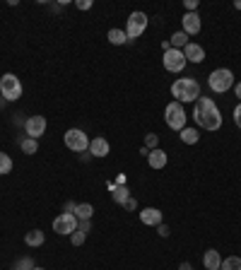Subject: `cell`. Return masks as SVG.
I'll return each instance as SVG.
<instances>
[{
  "mask_svg": "<svg viewBox=\"0 0 241 270\" xmlns=\"http://www.w3.org/2000/svg\"><path fill=\"white\" fill-rule=\"evenodd\" d=\"M193 119L205 130H219L222 128V111L217 109V104L208 97H200L193 106Z\"/></svg>",
  "mask_w": 241,
  "mask_h": 270,
  "instance_id": "1",
  "label": "cell"
},
{
  "mask_svg": "<svg viewBox=\"0 0 241 270\" xmlns=\"http://www.w3.org/2000/svg\"><path fill=\"white\" fill-rule=\"evenodd\" d=\"M171 94L176 97L178 104L198 102L200 99V85H198V80H193V78H178L171 85Z\"/></svg>",
  "mask_w": 241,
  "mask_h": 270,
  "instance_id": "2",
  "label": "cell"
},
{
  "mask_svg": "<svg viewBox=\"0 0 241 270\" xmlns=\"http://www.w3.org/2000/svg\"><path fill=\"white\" fill-rule=\"evenodd\" d=\"M208 85L212 92L225 94V92H229L234 87V72L229 68H217V70H212L208 75Z\"/></svg>",
  "mask_w": 241,
  "mask_h": 270,
  "instance_id": "3",
  "label": "cell"
},
{
  "mask_svg": "<svg viewBox=\"0 0 241 270\" xmlns=\"http://www.w3.org/2000/svg\"><path fill=\"white\" fill-rule=\"evenodd\" d=\"M0 97H5V102H17L22 97V82L15 72H5L0 78Z\"/></svg>",
  "mask_w": 241,
  "mask_h": 270,
  "instance_id": "4",
  "label": "cell"
},
{
  "mask_svg": "<svg viewBox=\"0 0 241 270\" xmlns=\"http://www.w3.org/2000/svg\"><path fill=\"white\" fill-rule=\"evenodd\" d=\"M63 140H65V147L72 152H87L89 150V138L85 130H80V128H70V130H65L63 135Z\"/></svg>",
  "mask_w": 241,
  "mask_h": 270,
  "instance_id": "5",
  "label": "cell"
},
{
  "mask_svg": "<svg viewBox=\"0 0 241 270\" xmlns=\"http://www.w3.org/2000/svg\"><path fill=\"white\" fill-rule=\"evenodd\" d=\"M164 121H167V126L171 128V130H184L186 128V111L184 106L178 102H171L164 109Z\"/></svg>",
  "mask_w": 241,
  "mask_h": 270,
  "instance_id": "6",
  "label": "cell"
},
{
  "mask_svg": "<svg viewBox=\"0 0 241 270\" xmlns=\"http://www.w3.org/2000/svg\"><path fill=\"white\" fill-rule=\"evenodd\" d=\"M145 29H147V15L140 12V10L130 12L128 24H126V36H128V41L130 39H140V36L145 34Z\"/></svg>",
  "mask_w": 241,
  "mask_h": 270,
  "instance_id": "7",
  "label": "cell"
},
{
  "mask_svg": "<svg viewBox=\"0 0 241 270\" xmlns=\"http://www.w3.org/2000/svg\"><path fill=\"white\" fill-rule=\"evenodd\" d=\"M162 63H164V70L169 72H181L186 68V56L184 51H178V48H169V51H164V58H162Z\"/></svg>",
  "mask_w": 241,
  "mask_h": 270,
  "instance_id": "8",
  "label": "cell"
},
{
  "mask_svg": "<svg viewBox=\"0 0 241 270\" xmlns=\"http://www.w3.org/2000/svg\"><path fill=\"white\" fill-rule=\"evenodd\" d=\"M75 229H77V217L72 213H61L53 220V232L61 234V237H70Z\"/></svg>",
  "mask_w": 241,
  "mask_h": 270,
  "instance_id": "9",
  "label": "cell"
},
{
  "mask_svg": "<svg viewBox=\"0 0 241 270\" xmlns=\"http://www.w3.org/2000/svg\"><path fill=\"white\" fill-rule=\"evenodd\" d=\"M24 133L29 138H34V140H39L41 135L46 133V119L44 116H29L24 121Z\"/></svg>",
  "mask_w": 241,
  "mask_h": 270,
  "instance_id": "10",
  "label": "cell"
},
{
  "mask_svg": "<svg viewBox=\"0 0 241 270\" xmlns=\"http://www.w3.org/2000/svg\"><path fill=\"white\" fill-rule=\"evenodd\" d=\"M181 24H184V34H188V36H191V34H198L203 27L198 12H186V15L181 17Z\"/></svg>",
  "mask_w": 241,
  "mask_h": 270,
  "instance_id": "11",
  "label": "cell"
},
{
  "mask_svg": "<svg viewBox=\"0 0 241 270\" xmlns=\"http://www.w3.org/2000/svg\"><path fill=\"white\" fill-rule=\"evenodd\" d=\"M87 152L92 155V157H106V155L111 152V145H109V140H104V138L99 135V138H92V140H89Z\"/></svg>",
  "mask_w": 241,
  "mask_h": 270,
  "instance_id": "12",
  "label": "cell"
},
{
  "mask_svg": "<svg viewBox=\"0 0 241 270\" xmlns=\"http://www.w3.org/2000/svg\"><path fill=\"white\" fill-rule=\"evenodd\" d=\"M184 56L188 63H203L205 61V51H203V46H198V44H193V41H188V46L184 48Z\"/></svg>",
  "mask_w": 241,
  "mask_h": 270,
  "instance_id": "13",
  "label": "cell"
},
{
  "mask_svg": "<svg viewBox=\"0 0 241 270\" xmlns=\"http://www.w3.org/2000/svg\"><path fill=\"white\" fill-rule=\"evenodd\" d=\"M140 222L147 227H157V224H162V213L157 207H145V210H140Z\"/></svg>",
  "mask_w": 241,
  "mask_h": 270,
  "instance_id": "14",
  "label": "cell"
},
{
  "mask_svg": "<svg viewBox=\"0 0 241 270\" xmlns=\"http://www.w3.org/2000/svg\"><path fill=\"white\" fill-rule=\"evenodd\" d=\"M203 265H205L208 270H219V265H222V256H219V251H217V248H208L205 256H203Z\"/></svg>",
  "mask_w": 241,
  "mask_h": 270,
  "instance_id": "15",
  "label": "cell"
},
{
  "mask_svg": "<svg viewBox=\"0 0 241 270\" xmlns=\"http://www.w3.org/2000/svg\"><path fill=\"white\" fill-rule=\"evenodd\" d=\"M147 162H150V167L152 169H164L167 167V162H169V157H167V152L162 150V147H157V150H150Z\"/></svg>",
  "mask_w": 241,
  "mask_h": 270,
  "instance_id": "16",
  "label": "cell"
},
{
  "mask_svg": "<svg viewBox=\"0 0 241 270\" xmlns=\"http://www.w3.org/2000/svg\"><path fill=\"white\" fill-rule=\"evenodd\" d=\"M44 241H46V234L41 229H32L24 234V244L29 248H36V246H44Z\"/></svg>",
  "mask_w": 241,
  "mask_h": 270,
  "instance_id": "17",
  "label": "cell"
},
{
  "mask_svg": "<svg viewBox=\"0 0 241 270\" xmlns=\"http://www.w3.org/2000/svg\"><path fill=\"white\" fill-rule=\"evenodd\" d=\"M111 198H113V203H118V205H123L126 200L130 198V191H128V186L126 183H116L111 188Z\"/></svg>",
  "mask_w": 241,
  "mask_h": 270,
  "instance_id": "18",
  "label": "cell"
},
{
  "mask_svg": "<svg viewBox=\"0 0 241 270\" xmlns=\"http://www.w3.org/2000/svg\"><path fill=\"white\" fill-rule=\"evenodd\" d=\"M92 215H94V207H92V203H77V207H75V217H77L80 222H85V220H92Z\"/></svg>",
  "mask_w": 241,
  "mask_h": 270,
  "instance_id": "19",
  "label": "cell"
},
{
  "mask_svg": "<svg viewBox=\"0 0 241 270\" xmlns=\"http://www.w3.org/2000/svg\"><path fill=\"white\" fill-rule=\"evenodd\" d=\"M169 44H171V48H178V51H184V48L188 46V34H184V32L171 34V39H169Z\"/></svg>",
  "mask_w": 241,
  "mask_h": 270,
  "instance_id": "20",
  "label": "cell"
},
{
  "mask_svg": "<svg viewBox=\"0 0 241 270\" xmlns=\"http://www.w3.org/2000/svg\"><path fill=\"white\" fill-rule=\"evenodd\" d=\"M106 36H109V41H111L113 46H123V44L128 41V36H126V29H111Z\"/></svg>",
  "mask_w": 241,
  "mask_h": 270,
  "instance_id": "21",
  "label": "cell"
},
{
  "mask_svg": "<svg viewBox=\"0 0 241 270\" xmlns=\"http://www.w3.org/2000/svg\"><path fill=\"white\" fill-rule=\"evenodd\" d=\"M19 147H22L24 155H36V150H39V143H36L34 138H24V140H19Z\"/></svg>",
  "mask_w": 241,
  "mask_h": 270,
  "instance_id": "22",
  "label": "cell"
},
{
  "mask_svg": "<svg viewBox=\"0 0 241 270\" xmlns=\"http://www.w3.org/2000/svg\"><path fill=\"white\" fill-rule=\"evenodd\" d=\"M219 270H241V258H239V256L222 258V265H219Z\"/></svg>",
  "mask_w": 241,
  "mask_h": 270,
  "instance_id": "23",
  "label": "cell"
},
{
  "mask_svg": "<svg viewBox=\"0 0 241 270\" xmlns=\"http://www.w3.org/2000/svg\"><path fill=\"white\" fill-rule=\"evenodd\" d=\"M198 138H200V135H198L195 128H184V130H181V140H184L186 145H195L198 143Z\"/></svg>",
  "mask_w": 241,
  "mask_h": 270,
  "instance_id": "24",
  "label": "cell"
},
{
  "mask_svg": "<svg viewBox=\"0 0 241 270\" xmlns=\"http://www.w3.org/2000/svg\"><path fill=\"white\" fill-rule=\"evenodd\" d=\"M36 265H34V258L32 256H24V258H17L15 265H12V270H34Z\"/></svg>",
  "mask_w": 241,
  "mask_h": 270,
  "instance_id": "25",
  "label": "cell"
},
{
  "mask_svg": "<svg viewBox=\"0 0 241 270\" xmlns=\"http://www.w3.org/2000/svg\"><path fill=\"white\" fill-rule=\"evenodd\" d=\"M12 171V157L5 155V152H0V176H5Z\"/></svg>",
  "mask_w": 241,
  "mask_h": 270,
  "instance_id": "26",
  "label": "cell"
},
{
  "mask_svg": "<svg viewBox=\"0 0 241 270\" xmlns=\"http://www.w3.org/2000/svg\"><path fill=\"white\" fill-rule=\"evenodd\" d=\"M145 147H147V150H157V147H159V135H154V133L145 135Z\"/></svg>",
  "mask_w": 241,
  "mask_h": 270,
  "instance_id": "27",
  "label": "cell"
},
{
  "mask_svg": "<svg viewBox=\"0 0 241 270\" xmlns=\"http://www.w3.org/2000/svg\"><path fill=\"white\" fill-rule=\"evenodd\" d=\"M85 239H87V234H85V232H80V229H75V232L70 234L72 246H82V244H85Z\"/></svg>",
  "mask_w": 241,
  "mask_h": 270,
  "instance_id": "28",
  "label": "cell"
},
{
  "mask_svg": "<svg viewBox=\"0 0 241 270\" xmlns=\"http://www.w3.org/2000/svg\"><path fill=\"white\" fill-rule=\"evenodd\" d=\"M234 123H236V128L241 130V104L234 106Z\"/></svg>",
  "mask_w": 241,
  "mask_h": 270,
  "instance_id": "29",
  "label": "cell"
},
{
  "mask_svg": "<svg viewBox=\"0 0 241 270\" xmlns=\"http://www.w3.org/2000/svg\"><path fill=\"white\" fill-rule=\"evenodd\" d=\"M157 232H159V237H164V239H167L169 234H171V229H169V227H167L164 222H162V224H157Z\"/></svg>",
  "mask_w": 241,
  "mask_h": 270,
  "instance_id": "30",
  "label": "cell"
},
{
  "mask_svg": "<svg viewBox=\"0 0 241 270\" xmlns=\"http://www.w3.org/2000/svg\"><path fill=\"white\" fill-rule=\"evenodd\" d=\"M75 8H77V10H89V8H92V0H77V3H75Z\"/></svg>",
  "mask_w": 241,
  "mask_h": 270,
  "instance_id": "31",
  "label": "cell"
},
{
  "mask_svg": "<svg viewBox=\"0 0 241 270\" xmlns=\"http://www.w3.org/2000/svg\"><path fill=\"white\" fill-rule=\"evenodd\" d=\"M75 207H77V203H75V200H68V203L63 205V213H72V215H75Z\"/></svg>",
  "mask_w": 241,
  "mask_h": 270,
  "instance_id": "32",
  "label": "cell"
},
{
  "mask_svg": "<svg viewBox=\"0 0 241 270\" xmlns=\"http://www.w3.org/2000/svg\"><path fill=\"white\" fill-rule=\"evenodd\" d=\"M184 5H186V10H188V12H195V10H198V0H186Z\"/></svg>",
  "mask_w": 241,
  "mask_h": 270,
  "instance_id": "33",
  "label": "cell"
},
{
  "mask_svg": "<svg viewBox=\"0 0 241 270\" xmlns=\"http://www.w3.org/2000/svg\"><path fill=\"white\" fill-rule=\"evenodd\" d=\"M77 229H80V232H85V234H89V229H92V222H89V220H85V222H80V224H77Z\"/></svg>",
  "mask_w": 241,
  "mask_h": 270,
  "instance_id": "34",
  "label": "cell"
},
{
  "mask_svg": "<svg viewBox=\"0 0 241 270\" xmlns=\"http://www.w3.org/2000/svg\"><path fill=\"white\" fill-rule=\"evenodd\" d=\"M123 207L126 210H137V203H135V198H128L126 203H123Z\"/></svg>",
  "mask_w": 241,
  "mask_h": 270,
  "instance_id": "35",
  "label": "cell"
},
{
  "mask_svg": "<svg viewBox=\"0 0 241 270\" xmlns=\"http://www.w3.org/2000/svg\"><path fill=\"white\" fill-rule=\"evenodd\" d=\"M178 270H193V268H191V263H188V261H184L181 265H178Z\"/></svg>",
  "mask_w": 241,
  "mask_h": 270,
  "instance_id": "36",
  "label": "cell"
},
{
  "mask_svg": "<svg viewBox=\"0 0 241 270\" xmlns=\"http://www.w3.org/2000/svg\"><path fill=\"white\" fill-rule=\"evenodd\" d=\"M234 92H236V97L241 99V82H236V89H234Z\"/></svg>",
  "mask_w": 241,
  "mask_h": 270,
  "instance_id": "37",
  "label": "cell"
},
{
  "mask_svg": "<svg viewBox=\"0 0 241 270\" xmlns=\"http://www.w3.org/2000/svg\"><path fill=\"white\" fill-rule=\"evenodd\" d=\"M234 8H236V10H241V0H236V3H234Z\"/></svg>",
  "mask_w": 241,
  "mask_h": 270,
  "instance_id": "38",
  "label": "cell"
},
{
  "mask_svg": "<svg viewBox=\"0 0 241 270\" xmlns=\"http://www.w3.org/2000/svg\"><path fill=\"white\" fill-rule=\"evenodd\" d=\"M0 106H5V97H0Z\"/></svg>",
  "mask_w": 241,
  "mask_h": 270,
  "instance_id": "39",
  "label": "cell"
},
{
  "mask_svg": "<svg viewBox=\"0 0 241 270\" xmlns=\"http://www.w3.org/2000/svg\"><path fill=\"white\" fill-rule=\"evenodd\" d=\"M34 270H44V268H34Z\"/></svg>",
  "mask_w": 241,
  "mask_h": 270,
  "instance_id": "40",
  "label": "cell"
}]
</instances>
